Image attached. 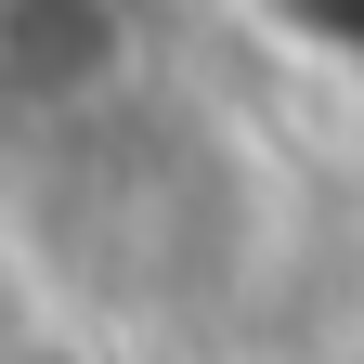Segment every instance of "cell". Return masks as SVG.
Segmentation results:
<instances>
[{"mask_svg": "<svg viewBox=\"0 0 364 364\" xmlns=\"http://www.w3.org/2000/svg\"><path fill=\"white\" fill-rule=\"evenodd\" d=\"M0 235L65 326L182 351L273 299V273L299 247V182L221 105L78 91L26 130L14 182H0Z\"/></svg>", "mask_w": 364, "mask_h": 364, "instance_id": "6da1fadb", "label": "cell"}, {"mask_svg": "<svg viewBox=\"0 0 364 364\" xmlns=\"http://www.w3.org/2000/svg\"><path fill=\"white\" fill-rule=\"evenodd\" d=\"M235 14H247L299 78H326V91L364 105V0H235Z\"/></svg>", "mask_w": 364, "mask_h": 364, "instance_id": "7a4b0ae2", "label": "cell"}]
</instances>
